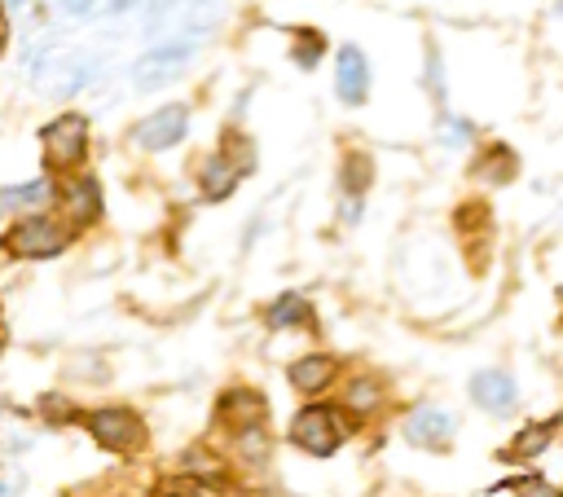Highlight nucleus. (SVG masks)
<instances>
[{
  "mask_svg": "<svg viewBox=\"0 0 563 497\" xmlns=\"http://www.w3.org/2000/svg\"><path fill=\"white\" fill-rule=\"evenodd\" d=\"M57 202H62V211H66L75 224H92V220L101 216V185H97V176L70 172V176L57 185Z\"/></svg>",
  "mask_w": 563,
  "mask_h": 497,
  "instance_id": "nucleus-10",
  "label": "nucleus"
},
{
  "mask_svg": "<svg viewBox=\"0 0 563 497\" xmlns=\"http://www.w3.org/2000/svg\"><path fill=\"white\" fill-rule=\"evenodd\" d=\"M48 194H53V180H48V176H35V180H22V185H9V189H0V211L40 207Z\"/></svg>",
  "mask_w": 563,
  "mask_h": 497,
  "instance_id": "nucleus-19",
  "label": "nucleus"
},
{
  "mask_svg": "<svg viewBox=\"0 0 563 497\" xmlns=\"http://www.w3.org/2000/svg\"><path fill=\"white\" fill-rule=\"evenodd\" d=\"M0 44H4V13H0Z\"/></svg>",
  "mask_w": 563,
  "mask_h": 497,
  "instance_id": "nucleus-29",
  "label": "nucleus"
},
{
  "mask_svg": "<svg viewBox=\"0 0 563 497\" xmlns=\"http://www.w3.org/2000/svg\"><path fill=\"white\" fill-rule=\"evenodd\" d=\"M185 0H145V13H150V31H158V22H167Z\"/></svg>",
  "mask_w": 563,
  "mask_h": 497,
  "instance_id": "nucleus-25",
  "label": "nucleus"
},
{
  "mask_svg": "<svg viewBox=\"0 0 563 497\" xmlns=\"http://www.w3.org/2000/svg\"><path fill=\"white\" fill-rule=\"evenodd\" d=\"M4 251L18 255V259H48V255H62L66 242H70V229L53 216H22L18 224L4 229Z\"/></svg>",
  "mask_w": 563,
  "mask_h": 497,
  "instance_id": "nucleus-2",
  "label": "nucleus"
},
{
  "mask_svg": "<svg viewBox=\"0 0 563 497\" xmlns=\"http://www.w3.org/2000/svg\"><path fill=\"white\" fill-rule=\"evenodd\" d=\"M515 167H519V158H515V150H510L506 141H493V145L475 158V172H479L488 185H506V180H515Z\"/></svg>",
  "mask_w": 563,
  "mask_h": 497,
  "instance_id": "nucleus-17",
  "label": "nucleus"
},
{
  "mask_svg": "<svg viewBox=\"0 0 563 497\" xmlns=\"http://www.w3.org/2000/svg\"><path fill=\"white\" fill-rule=\"evenodd\" d=\"M334 418H339V413H334L330 405H303V409L295 413V422H290L295 449H303V453H312V457H330V453L343 444V427H339Z\"/></svg>",
  "mask_w": 563,
  "mask_h": 497,
  "instance_id": "nucleus-5",
  "label": "nucleus"
},
{
  "mask_svg": "<svg viewBox=\"0 0 563 497\" xmlns=\"http://www.w3.org/2000/svg\"><path fill=\"white\" fill-rule=\"evenodd\" d=\"M185 136H189V106H180V101H167V106L150 110V114L132 128V141H136L141 150H150V154H163V150L180 145Z\"/></svg>",
  "mask_w": 563,
  "mask_h": 497,
  "instance_id": "nucleus-6",
  "label": "nucleus"
},
{
  "mask_svg": "<svg viewBox=\"0 0 563 497\" xmlns=\"http://www.w3.org/2000/svg\"><path fill=\"white\" fill-rule=\"evenodd\" d=\"M334 92L343 106H361L369 97V62L356 44H343L334 53Z\"/></svg>",
  "mask_w": 563,
  "mask_h": 497,
  "instance_id": "nucleus-9",
  "label": "nucleus"
},
{
  "mask_svg": "<svg viewBox=\"0 0 563 497\" xmlns=\"http://www.w3.org/2000/svg\"><path fill=\"white\" fill-rule=\"evenodd\" d=\"M374 180V163L365 150H347L343 154V167H339V189H343V220H361V194L369 189Z\"/></svg>",
  "mask_w": 563,
  "mask_h": 497,
  "instance_id": "nucleus-12",
  "label": "nucleus"
},
{
  "mask_svg": "<svg viewBox=\"0 0 563 497\" xmlns=\"http://www.w3.org/2000/svg\"><path fill=\"white\" fill-rule=\"evenodd\" d=\"M57 9H62L66 18H79V22H88V18L106 13V9H110V0H57Z\"/></svg>",
  "mask_w": 563,
  "mask_h": 497,
  "instance_id": "nucleus-24",
  "label": "nucleus"
},
{
  "mask_svg": "<svg viewBox=\"0 0 563 497\" xmlns=\"http://www.w3.org/2000/svg\"><path fill=\"white\" fill-rule=\"evenodd\" d=\"M40 141H44V167L48 172H79L88 158V119L79 110H66L40 128Z\"/></svg>",
  "mask_w": 563,
  "mask_h": 497,
  "instance_id": "nucleus-1",
  "label": "nucleus"
},
{
  "mask_svg": "<svg viewBox=\"0 0 563 497\" xmlns=\"http://www.w3.org/2000/svg\"><path fill=\"white\" fill-rule=\"evenodd\" d=\"M427 88H431V97H435V106L444 110V62H440V53H435V44H427Z\"/></svg>",
  "mask_w": 563,
  "mask_h": 497,
  "instance_id": "nucleus-23",
  "label": "nucleus"
},
{
  "mask_svg": "<svg viewBox=\"0 0 563 497\" xmlns=\"http://www.w3.org/2000/svg\"><path fill=\"white\" fill-rule=\"evenodd\" d=\"M88 427V435L106 449V453H136L145 444V422L136 418V409H123V405H106V409H92L79 418Z\"/></svg>",
  "mask_w": 563,
  "mask_h": 497,
  "instance_id": "nucleus-4",
  "label": "nucleus"
},
{
  "mask_svg": "<svg viewBox=\"0 0 563 497\" xmlns=\"http://www.w3.org/2000/svg\"><path fill=\"white\" fill-rule=\"evenodd\" d=\"M343 405H347L352 413H369V409L378 405V387H374L369 378H352L347 391H343Z\"/></svg>",
  "mask_w": 563,
  "mask_h": 497,
  "instance_id": "nucleus-22",
  "label": "nucleus"
},
{
  "mask_svg": "<svg viewBox=\"0 0 563 497\" xmlns=\"http://www.w3.org/2000/svg\"><path fill=\"white\" fill-rule=\"evenodd\" d=\"M435 136H440V145H449V150H462V145H471V136H475V123H471V119H462V114H449V110H440Z\"/></svg>",
  "mask_w": 563,
  "mask_h": 497,
  "instance_id": "nucleus-21",
  "label": "nucleus"
},
{
  "mask_svg": "<svg viewBox=\"0 0 563 497\" xmlns=\"http://www.w3.org/2000/svg\"><path fill=\"white\" fill-rule=\"evenodd\" d=\"M145 0H110V9L106 13H132V9H141Z\"/></svg>",
  "mask_w": 563,
  "mask_h": 497,
  "instance_id": "nucleus-26",
  "label": "nucleus"
},
{
  "mask_svg": "<svg viewBox=\"0 0 563 497\" xmlns=\"http://www.w3.org/2000/svg\"><path fill=\"white\" fill-rule=\"evenodd\" d=\"M471 400L488 413H510L519 400V387L506 369H475L471 374Z\"/></svg>",
  "mask_w": 563,
  "mask_h": 497,
  "instance_id": "nucleus-13",
  "label": "nucleus"
},
{
  "mask_svg": "<svg viewBox=\"0 0 563 497\" xmlns=\"http://www.w3.org/2000/svg\"><path fill=\"white\" fill-rule=\"evenodd\" d=\"M216 413H220V418L233 427V435H238V431H255V427L268 422V400H264L255 387H229V391L220 396Z\"/></svg>",
  "mask_w": 563,
  "mask_h": 497,
  "instance_id": "nucleus-11",
  "label": "nucleus"
},
{
  "mask_svg": "<svg viewBox=\"0 0 563 497\" xmlns=\"http://www.w3.org/2000/svg\"><path fill=\"white\" fill-rule=\"evenodd\" d=\"M44 66H48L44 88H48L53 97H75V92H79V88H88V84L97 79V70H101V62H97L92 53H84V48L53 53Z\"/></svg>",
  "mask_w": 563,
  "mask_h": 497,
  "instance_id": "nucleus-7",
  "label": "nucleus"
},
{
  "mask_svg": "<svg viewBox=\"0 0 563 497\" xmlns=\"http://www.w3.org/2000/svg\"><path fill=\"white\" fill-rule=\"evenodd\" d=\"M559 13H563V0H559Z\"/></svg>",
  "mask_w": 563,
  "mask_h": 497,
  "instance_id": "nucleus-31",
  "label": "nucleus"
},
{
  "mask_svg": "<svg viewBox=\"0 0 563 497\" xmlns=\"http://www.w3.org/2000/svg\"><path fill=\"white\" fill-rule=\"evenodd\" d=\"M198 189H202L207 202H224V198L238 189V163H233L224 150L207 154L202 167H198Z\"/></svg>",
  "mask_w": 563,
  "mask_h": 497,
  "instance_id": "nucleus-14",
  "label": "nucleus"
},
{
  "mask_svg": "<svg viewBox=\"0 0 563 497\" xmlns=\"http://www.w3.org/2000/svg\"><path fill=\"white\" fill-rule=\"evenodd\" d=\"M554 418L550 422H528L515 440H510V449L501 453V457H515V462H528V457H537V453H545L550 449V440H554Z\"/></svg>",
  "mask_w": 563,
  "mask_h": 497,
  "instance_id": "nucleus-18",
  "label": "nucleus"
},
{
  "mask_svg": "<svg viewBox=\"0 0 563 497\" xmlns=\"http://www.w3.org/2000/svg\"><path fill=\"white\" fill-rule=\"evenodd\" d=\"M0 330H4V312H0Z\"/></svg>",
  "mask_w": 563,
  "mask_h": 497,
  "instance_id": "nucleus-30",
  "label": "nucleus"
},
{
  "mask_svg": "<svg viewBox=\"0 0 563 497\" xmlns=\"http://www.w3.org/2000/svg\"><path fill=\"white\" fill-rule=\"evenodd\" d=\"M334 374H339V365H334V356H325V352H308V356H299V361L286 369L290 387H299V391H308V396L325 391V387L334 383Z\"/></svg>",
  "mask_w": 563,
  "mask_h": 497,
  "instance_id": "nucleus-15",
  "label": "nucleus"
},
{
  "mask_svg": "<svg viewBox=\"0 0 563 497\" xmlns=\"http://www.w3.org/2000/svg\"><path fill=\"white\" fill-rule=\"evenodd\" d=\"M290 57L299 70H317V62L325 57V35L317 26H295V40H290Z\"/></svg>",
  "mask_w": 563,
  "mask_h": 497,
  "instance_id": "nucleus-20",
  "label": "nucleus"
},
{
  "mask_svg": "<svg viewBox=\"0 0 563 497\" xmlns=\"http://www.w3.org/2000/svg\"><path fill=\"white\" fill-rule=\"evenodd\" d=\"M194 62V40H163V44H154V48H145L136 62H132V88H141V92H158L163 84H172V79H180L185 75V66Z\"/></svg>",
  "mask_w": 563,
  "mask_h": 497,
  "instance_id": "nucleus-3",
  "label": "nucleus"
},
{
  "mask_svg": "<svg viewBox=\"0 0 563 497\" xmlns=\"http://www.w3.org/2000/svg\"><path fill=\"white\" fill-rule=\"evenodd\" d=\"M158 497H180V493H176V488H167V493H158Z\"/></svg>",
  "mask_w": 563,
  "mask_h": 497,
  "instance_id": "nucleus-28",
  "label": "nucleus"
},
{
  "mask_svg": "<svg viewBox=\"0 0 563 497\" xmlns=\"http://www.w3.org/2000/svg\"><path fill=\"white\" fill-rule=\"evenodd\" d=\"M0 497H18V488H13L9 479H0Z\"/></svg>",
  "mask_w": 563,
  "mask_h": 497,
  "instance_id": "nucleus-27",
  "label": "nucleus"
},
{
  "mask_svg": "<svg viewBox=\"0 0 563 497\" xmlns=\"http://www.w3.org/2000/svg\"><path fill=\"white\" fill-rule=\"evenodd\" d=\"M453 431H457V422L440 405H413L405 413V440L418 444V449H444L453 440Z\"/></svg>",
  "mask_w": 563,
  "mask_h": 497,
  "instance_id": "nucleus-8",
  "label": "nucleus"
},
{
  "mask_svg": "<svg viewBox=\"0 0 563 497\" xmlns=\"http://www.w3.org/2000/svg\"><path fill=\"white\" fill-rule=\"evenodd\" d=\"M264 325L268 330H290V325H312V303L299 295V290H286L277 295L268 308H264Z\"/></svg>",
  "mask_w": 563,
  "mask_h": 497,
  "instance_id": "nucleus-16",
  "label": "nucleus"
}]
</instances>
